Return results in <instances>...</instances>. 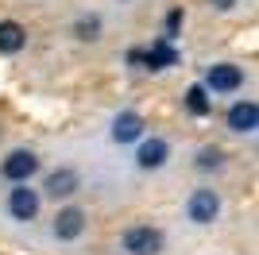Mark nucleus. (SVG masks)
Segmentation results:
<instances>
[{
  "label": "nucleus",
  "mask_w": 259,
  "mask_h": 255,
  "mask_svg": "<svg viewBox=\"0 0 259 255\" xmlns=\"http://www.w3.org/2000/svg\"><path fill=\"white\" fill-rule=\"evenodd\" d=\"M4 209H8V221L31 224V221H39V212H43V193L35 190L31 182H16V186L8 190Z\"/></svg>",
  "instance_id": "f257e3e1"
},
{
  "label": "nucleus",
  "mask_w": 259,
  "mask_h": 255,
  "mask_svg": "<svg viewBox=\"0 0 259 255\" xmlns=\"http://www.w3.org/2000/svg\"><path fill=\"white\" fill-rule=\"evenodd\" d=\"M186 221L197 224V228H209L213 221H221V193L213 186H197L186 197Z\"/></svg>",
  "instance_id": "f03ea898"
},
{
  "label": "nucleus",
  "mask_w": 259,
  "mask_h": 255,
  "mask_svg": "<svg viewBox=\"0 0 259 255\" xmlns=\"http://www.w3.org/2000/svg\"><path fill=\"white\" fill-rule=\"evenodd\" d=\"M120 247L128 255H162L166 236H162V228H155V224H132V228H124V236H120Z\"/></svg>",
  "instance_id": "7ed1b4c3"
},
{
  "label": "nucleus",
  "mask_w": 259,
  "mask_h": 255,
  "mask_svg": "<svg viewBox=\"0 0 259 255\" xmlns=\"http://www.w3.org/2000/svg\"><path fill=\"white\" fill-rule=\"evenodd\" d=\"M89 228V212L81 205H62V209L54 212V224H51V236L58 244H77Z\"/></svg>",
  "instance_id": "20e7f679"
},
{
  "label": "nucleus",
  "mask_w": 259,
  "mask_h": 255,
  "mask_svg": "<svg viewBox=\"0 0 259 255\" xmlns=\"http://www.w3.org/2000/svg\"><path fill=\"white\" fill-rule=\"evenodd\" d=\"M43 170V162H39V155L35 151H27V147H16V151H8L4 159H0V178L4 182H31L35 174Z\"/></svg>",
  "instance_id": "39448f33"
},
{
  "label": "nucleus",
  "mask_w": 259,
  "mask_h": 255,
  "mask_svg": "<svg viewBox=\"0 0 259 255\" xmlns=\"http://www.w3.org/2000/svg\"><path fill=\"white\" fill-rule=\"evenodd\" d=\"M209 89V93L217 97H228V93H240L244 89V70H240L236 62H217L205 70V81H201Z\"/></svg>",
  "instance_id": "423d86ee"
},
{
  "label": "nucleus",
  "mask_w": 259,
  "mask_h": 255,
  "mask_svg": "<svg viewBox=\"0 0 259 255\" xmlns=\"http://www.w3.org/2000/svg\"><path fill=\"white\" fill-rule=\"evenodd\" d=\"M77 190H81V174H77L74 166H58L43 178V190L39 193H47L51 201H70Z\"/></svg>",
  "instance_id": "0eeeda50"
},
{
  "label": "nucleus",
  "mask_w": 259,
  "mask_h": 255,
  "mask_svg": "<svg viewBox=\"0 0 259 255\" xmlns=\"http://www.w3.org/2000/svg\"><path fill=\"white\" fill-rule=\"evenodd\" d=\"M170 162V143L162 136H151V139H140L136 143V166L147 170V174H155V170H162Z\"/></svg>",
  "instance_id": "6e6552de"
},
{
  "label": "nucleus",
  "mask_w": 259,
  "mask_h": 255,
  "mask_svg": "<svg viewBox=\"0 0 259 255\" xmlns=\"http://www.w3.org/2000/svg\"><path fill=\"white\" fill-rule=\"evenodd\" d=\"M225 124H228V132H236V136H251V132L259 128V105L251 101V97L232 101V108L225 112Z\"/></svg>",
  "instance_id": "1a4fd4ad"
},
{
  "label": "nucleus",
  "mask_w": 259,
  "mask_h": 255,
  "mask_svg": "<svg viewBox=\"0 0 259 255\" xmlns=\"http://www.w3.org/2000/svg\"><path fill=\"white\" fill-rule=\"evenodd\" d=\"M143 116L140 112H136V108H124V112H116V116H112V132H108V136H112V143H120V147H128V143H140L143 139Z\"/></svg>",
  "instance_id": "9d476101"
},
{
  "label": "nucleus",
  "mask_w": 259,
  "mask_h": 255,
  "mask_svg": "<svg viewBox=\"0 0 259 255\" xmlns=\"http://www.w3.org/2000/svg\"><path fill=\"white\" fill-rule=\"evenodd\" d=\"M166 66H178V51H174V42L159 39V42H151V47L143 51L140 70H151V74H159V70H166Z\"/></svg>",
  "instance_id": "9b49d317"
},
{
  "label": "nucleus",
  "mask_w": 259,
  "mask_h": 255,
  "mask_svg": "<svg viewBox=\"0 0 259 255\" xmlns=\"http://www.w3.org/2000/svg\"><path fill=\"white\" fill-rule=\"evenodd\" d=\"M27 47V27L20 20H0V54H20Z\"/></svg>",
  "instance_id": "f8f14e48"
},
{
  "label": "nucleus",
  "mask_w": 259,
  "mask_h": 255,
  "mask_svg": "<svg viewBox=\"0 0 259 255\" xmlns=\"http://www.w3.org/2000/svg\"><path fill=\"white\" fill-rule=\"evenodd\" d=\"M182 101H186V112H190V116H209V112H213V93H209L201 81L190 85Z\"/></svg>",
  "instance_id": "ddd939ff"
},
{
  "label": "nucleus",
  "mask_w": 259,
  "mask_h": 255,
  "mask_svg": "<svg viewBox=\"0 0 259 255\" xmlns=\"http://www.w3.org/2000/svg\"><path fill=\"white\" fill-rule=\"evenodd\" d=\"M194 166L201 170V174L225 170V151H221V147H197V155H194Z\"/></svg>",
  "instance_id": "4468645a"
},
{
  "label": "nucleus",
  "mask_w": 259,
  "mask_h": 255,
  "mask_svg": "<svg viewBox=\"0 0 259 255\" xmlns=\"http://www.w3.org/2000/svg\"><path fill=\"white\" fill-rule=\"evenodd\" d=\"M70 31H74V39H81V42H97L101 39V16H77Z\"/></svg>",
  "instance_id": "2eb2a0df"
},
{
  "label": "nucleus",
  "mask_w": 259,
  "mask_h": 255,
  "mask_svg": "<svg viewBox=\"0 0 259 255\" xmlns=\"http://www.w3.org/2000/svg\"><path fill=\"white\" fill-rule=\"evenodd\" d=\"M186 23V12L182 8H170V16H166V27H162V39L166 42H174L178 39V27Z\"/></svg>",
  "instance_id": "dca6fc26"
},
{
  "label": "nucleus",
  "mask_w": 259,
  "mask_h": 255,
  "mask_svg": "<svg viewBox=\"0 0 259 255\" xmlns=\"http://www.w3.org/2000/svg\"><path fill=\"white\" fill-rule=\"evenodd\" d=\"M209 4H213L217 12H232V8H236V4H240V0H209Z\"/></svg>",
  "instance_id": "f3484780"
}]
</instances>
